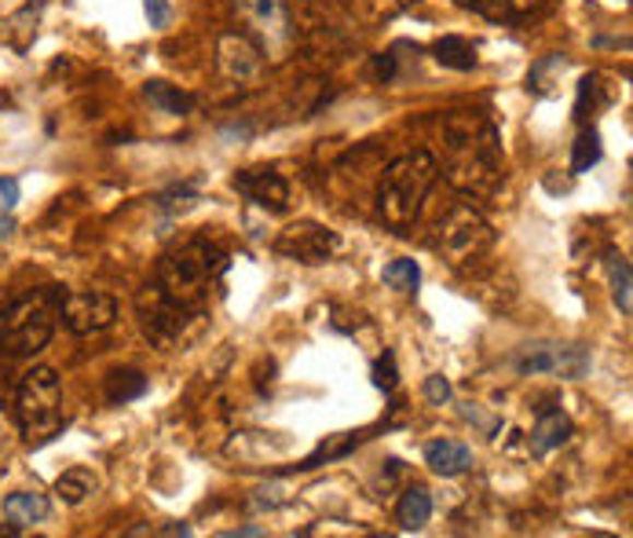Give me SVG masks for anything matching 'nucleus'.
<instances>
[{
  "mask_svg": "<svg viewBox=\"0 0 633 538\" xmlns=\"http://www.w3.org/2000/svg\"><path fill=\"white\" fill-rule=\"evenodd\" d=\"M447 179L466 195H491L502 179V136L483 110H450L443 118Z\"/></svg>",
  "mask_w": 633,
  "mask_h": 538,
  "instance_id": "1",
  "label": "nucleus"
},
{
  "mask_svg": "<svg viewBox=\"0 0 633 538\" xmlns=\"http://www.w3.org/2000/svg\"><path fill=\"white\" fill-rule=\"evenodd\" d=\"M600 162V132L597 129H586L578 132V140L572 143V173H589V165Z\"/></svg>",
  "mask_w": 633,
  "mask_h": 538,
  "instance_id": "25",
  "label": "nucleus"
},
{
  "mask_svg": "<svg viewBox=\"0 0 633 538\" xmlns=\"http://www.w3.org/2000/svg\"><path fill=\"white\" fill-rule=\"evenodd\" d=\"M491 242H494L491 224L469 202H455L432 227V249L443 253L450 264L477 260L480 253H488Z\"/></svg>",
  "mask_w": 633,
  "mask_h": 538,
  "instance_id": "6",
  "label": "nucleus"
},
{
  "mask_svg": "<svg viewBox=\"0 0 633 538\" xmlns=\"http://www.w3.org/2000/svg\"><path fill=\"white\" fill-rule=\"evenodd\" d=\"M385 282L392 290H399V293H414L418 290V282H421V268H418V260H407V257H399V260H392L385 268Z\"/></svg>",
  "mask_w": 633,
  "mask_h": 538,
  "instance_id": "26",
  "label": "nucleus"
},
{
  "mask_svg": "<svg viewBox=\"0 0 633 538\" xmlns=\"http://www.w3.org/2000/svg\"><path fill=\"white\" fill-rule=\"evenodd\" d=\"M359 443H363V432H348L344 440H337V443H323V447L315 451L312 458H304L297 469H301V472H308V469H315V466H323V461H333V458L348 455V451L359 447Z\"/></svg>",
  "mask_w": 633,
  "mask_h": 538,
  "instance_id": "27",
  "label": "nucleus"
},
{
  "mask_svg": "<svg viewBox=\"0 0 633 538\" xmlns=\"http://www.w3.org/2000/svg\"><path fill=\"white\" fill-rule=\"evenodd\" d=\"M99 491V480H96V472L92 469H84V466H73L67 469L62 477L56 480V494L67 505H81L84 499H92V494Z\"/></svg>",
  "mask_w": 633,
  "mask_h": 538,
  "instance_id": "19",
  "label": "nucleus"
},
{
  "mask_svg": "<svg viewBox=\"0 0 633 538\" xmlns=\"http://www.w3.org/2000/svg\"><path fill=\"white\" fill-rule=\"evenodd\" d=\"M59 319L70 334L92 337V334L110 330L114 319H118V304H114L110 293H99V290H70L62 293Z\"/></svg>",
  "mask_w": 633,
  "mask_h": 538,
  "instance_id": "8",
  "label": "nucleus"
},
{
  "mask_svg": "<svg viewBox=\"0 0 633 538\" xmlns=\"http://www.w3.org/2000/svg\"><path fill=\"white\" fill-rule=\"evenodd\" d=\"M136 312H140V323H143V334L151 337V341L157 348H168L179 337V330H184V323H187V308H179L176 301H168L162 286H146L140 293V301H136Z\"/></svg>",
  "mask_w": 633,
  "mask_h": 538,
  "instance_id": "9",
  "label": "nucleus"
},
{
  "mask_svg": "<svg viewBox=\"0 0 633 538\" xmlns=\"http://www.w3.org/2000/svg\"><path fill=\"white\" fill-rule=\"evenodd\" d=\"M396 382H399V377H396V355H392V352H385V355L374 363V385H377V388H385V393H392Z\"/></svg>",
  "mask_w": 633,
  "mask_h": 538,
  "instance_id": "29",
  "label": "nucleus"
},
{
  "mask_svg": "<svg viewBox=\"0 0 633 538\" xmlns=\"http://www.w3.org/2000/svg\"><path fill=\"white\" fill-rule=\"evenodd\" d=\"M396 521L403 531H421L432 521V494L425 488H407L396 505Z\"/></svg>",
  "mask_w": 633,
  "mask_h": 538,
  "instance_id": "18",
  "label": "nucleus"
},
{
  "mask_svg": "<svg viewBox=\"0 0 633 538\" xmlns=\"http://www.w3.org/2000/svg\"><path fill=\"white\" fill-rule=\"evenodd\" d=\"M436 176L439 165L429 151H410L392 157L382 168V179H377V217L396 231L414 227Z\"/></svg>",
  "mask_w": 633,
  "mask_h": 538,
  "instance_id": "3",
  "label": "nucleus"
},
{
  "mask_svg": "<svg viewBox=\"0 0 633 538\" xmlns=\"http://www.w3.org/2000/svg\"><path fill=\"white\" fill-rule=\"evenodd\" d=\"M337 246H341V238L333 235L330 227L323 224H312V220H301V224L286 227L276 242V249L282 253V257L297 260V264H323L330 260Z\"/></svg>",
  "mask_w": 633,
  "mask_h": 538,
  "instance_id": "10",
  "label": "nucleus"
},
{
  "mask_svg": "<svg viewBox=\"0 0 633 538\" xmlns=\"http://www.w3.org/2000/svg\"><path fill=\"white\" fill-rule=\"evenodd\" d=\"M146 393V377L140 371H114L107 377V399L114 407H121V404H132V399H140Z\"/></svg>",
  "mask_w": 633,
  "mask_h": 538,
  "instance_id": "22",
  "label": "nucleus"
},
{
  "mask_svg": "<svg viewBox=\"0 0 633 538\" xmlns=\"http://www.w3.org/2000/svg\"><path fill=\"white\" fill-rule=\"evenodd\" d=\"M432 59L447 70H472L477 67V48H472L466 37L450 34V37H439L436 45H432Z\"/></svg>",
  "mask_w": 633,
  "mask_h": 538,
  "instance_id": "20",
  "label": "nucleus"
},
{
  "mask_svg": "<svg viewBox=\"0 0 633 538\" xmlns=\"http://www.w3.org/2000/svg\"><path fill=\"white\" fill-rule=\"evenodd\" d=\"M231 187H235L246 202L268 209V213H282V209L290 206V184L276 168H242V173L231 179Z\"/></svg>",
  "mask_w": 633,
  "mask_h": 538,
  "instance_id": "13",
  "label": "nucleus"
},
{
  "mask_svg": "<svg viewBox=\"0 0 633 538\" xmlns=\"http://www.w3.org/2000/svg\"><path fill=\"white\" fill-rule=\"evenodd\" d=\"M48 499L40 491H15L8 494L4 505H0V516H4L8 531L12 535H23L30 527H37L40 521H48Z\"/></svg>",
  "mask_w": 633,
  "mask_h": 538,
  "instance_id": "14",
  "label": "nucleus"
},
{
  "mask_svg": "<svg viewBox=\"0 0 633 538\" xmlns=\"http://www.w3.org/2000/svg\"><path fill=\"white\" fill-rule=\"evenodd\" d=\"M19 179H12V176H0V213H12L15 209V202H19Z\"/></svg>",
  "mask_w": 633,
  "mask_h": 538,
  "instance_id": "31",
  "label": "nucleus"
},
{
  "mask_svg": "<svg viewBox=\"0 0 633 538\" xmlns=\"http://www.w3.org/2000/svg\"><path fill=\"white\" fill-rule=\"evenodd\" d=\"M235 12L249 26V37L257 40L263 56L286 59L293 48L290 4L286 0H235Z\"/></svg>",
  "mask_w": 633,
  "mask_h": 538,
  "instance_id": "7",
  "label": "nucleus"
},
{
  "mask_svg": "<svg viewBox=\"0 0 633 538\" xmlns=\"http://www.w3.org/2000/svg\"><path fill=\"white\" fill-rule=\"evenodd\" d=\"M15 418L23 429V440L40 447L62 425V385L51 366H34L23 374L15 388Z\"/></svg>",
  "mask_w": 633,
  "mask_h": 538,
  "instance_id": "5",
  "label": "nucleus"
},
{
  "mask_svg": "<svg viewBox=\"0 0 633 538\" xmlns=\"http://www.w3.org/2000/svg\"><path fill=\"white\" fill-rule=\"evenodd\" d=\"M425 466L436 477H458L472 469V451L458 440H432L425 447Z\"/></svg>",
  "mask_w": 633,
  "mask_h": 538,
  "instance_id": "15",
  "label": "nucleus"
},
{
  "mask_svg": "<svg viewBox=\"0 0 633 538\" xmlns=\"http://www.w3.org/2000/svg\"><path fill=\"white\" fill-rule=\"evenodd\" d=\"M520 374H561V377H583L589 371L586 348H556V344H535L516 359Z\"/></svg>",
  "mask_w": 633,
  "mask_h": 538,
  "instance_id": "11",
  "label": "nucleus"
},
{
  "mask_svg": "<svg viewBox=\"0 0 633 538\" xmlns=\"http://www.w3.org/2000/svg\"><path fill=\"white\" fill-rule=\"evenodd\" d=\"M216 62H220V73L227 81H257L260 70H263V51L260 45L253 40L249 34H224L216 45Z\"/></svg>",
  "mask_w": 633,
  "mask_h": 538,
  "instance_id": "12",
  "label": "nucleus"
},
{
  "mask_svg": "<svg viewBox=\"0 0 633 538\" xmlns=\"http://www.w3.org/2000/svg\"><path fill=\"white\" fill-rule=\"evenodd\" d=\"M227 271V253L206 238L184 242L179 249L165 253L157 264V286L168 301H176L187 312H202L209 304V293L220 286Z\"/></svg>",
  "mask_w": 633,
  "mask_h": 538,
  "instance_id": "2",
  "label": "nucleus"
},
{
  "mask_svg": "<svg viewBox=\"0 0 633 538\" xmlns=\"http://www.w3.org/2000/svg\"><path fill=\"white\" fill-rule=\"evenodd\" d=\"M143 96L151 100V107H157L162 114H191L195 107V100L187 96V92H179L176 84H168V81H146L143 84Z\"/></svg>",
  "mask_w": 633,
  "mask_h": 538,
  "instance_id": "21",
  "label": "nucleus"
},
{
  "mask_svg": "<svg viewBox=\"0 0 633 538\" xmlns=\"http://www.w3.org/2000/svg\"><path fill=\"white\" fill-rule=\"evenodd\" d=\"M572 436V418L564 414V410H542L531 429V455L542 458L550 455L553 447H561Z\"/></svg>",
  "mask_w": 633,
  "mask_h": 538,
  "instance_id": "16",
  "label": "nucleus"
},
{
  "mask_svg": "<svg viewBox=\"0 0 633 538\" xmlns=\"http://www.w3.org/2000/svg\"><path fill=\"white\" fill-rule=\"evenodd\" d=\"M146 8V19H151V26H168V19H173V8H168V0H143Z\"/></svg>",
  "mask_w": 633,
  "mask_h": 538,
  "instance_id": "32",
  "label": "nucleus"
},
{
  "mask_svg": "<svg viewBox=\"0 0 633 538\" xmlns=\"http://www.w3.org/2000/svg\"><path fill=\"white\" fill-rule=\"evenodd\" d=\"M59 304H62L59 286L37 290L30 293V297H19L15 304H8V308L0 312V355L8 359L37 355L40 348L51 341V334H56Z\"/></svg>",
  "mask_w": 633,
  "mask_h": 538,
  "instance_id": "4",
  "label": "nucleus"
},
{
  "mask_svg": "<svg viewBox=\"0 0 633 538\" xmlns=\"http://www.w3.org/2000/svg\"><path fill=\"white\" fill-rule=\"evenodd\" d=\"M12 235H15V220H12V213H0V242L12 238Z\"/></svg>",
  "mask_w": 633,
  "mask_h": 538,
  "instance_id": "33",
  "label": "nucleus"
},
{
  "mask_svg": "<svg viewBox=\"0 0 633 538\" xmlns=\"http://www.w3.org/2000/svg\"><path fill=\"white\" fill-rule=\"evenodd\" d=\"M37 15H40V4H26L23 12L8 19V26H4V37H8V45H12L15 51H26L30 48V40H34L37 34Z\"/></svg>",
  "mask_w": 633,
  "mask_h": 538,
  "instance_id": "24",
  "label": "nucleus"
},
{
  "mask_svg": "<svg viewBox=\"0 0 633 538\" xmlns=\"http://www.w3.org/2000/svg\"><path fill=\"white\" fill-rule=\"evenodd\" d=\"M458 4L469 8V12L483 15V19H491V23H513L509 0H458Z\"/></svg>",
  "mask_w": 633,
  "mask_h": 538,
  "instance_id": "28",
  "label": "nucleus"
},
{
  "mask_svg": "<svg viewBox=\"0 0 633 538\" xmlns=\"http://www.w3.org/2000/svg\"><path fill=\"white\" fill-rule=\"evenodd\" d=\"M616 100V89L605 84V73H589L578 84V100H575V121H589L600 107H608V103Z\"/></svg>",
  "mask_w": 633,
  "mask_h": 538,
  "instance_id": "17",
  "label": "nucleus"
},
{
  "mask_svg": "<svg viewBox=\"0 0 633 538\" xmlns=\"http://www.w3.org/2000/svg\"><path fill=\"white\" fill-rule=\"evenodd\" d=\"M425 399L429 404H436V407H443L450 399V382L443 374H432V377H425Z\"/></svg>",
  "mask_w": 633,
  "mask_h": 538,
  "instance_id": "30",
  "label": "nucleus"
},
{
  "mask_svg": "<svg viewBox=\"0 0 633 538\" xmlns=\"http://www.w3.org/2000/svg\"><path fill=\"white\" fill-rule=\"evenodd\" d=\"M608 271H611V293H616L619 312H622V315H630V312H633V297H630V290H633V271H630V260H626V257H619V253H608Z\"/></svg>",
  "mask_w": 633,
  "mask_h": 538,
  "instance_id": "23",
  "label": "nucleus"
}]
</instances>
